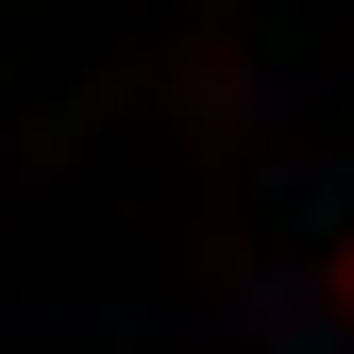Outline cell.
Listing matches in <instances>:
<instances>
[{
	"mask_svg": "<svg viewBox=\"0 0 354 354\" xmlns=\"http://www.w3.org/2000/svg\"><path fill=\"white\" fill-rule=\"evenodd\" d=\"M337 287H354V236H337Z\"/></svg>",
	"mask_w": 354,
	"mask_h": 354,
	"instance_id": "cell-1",
	"label": "cell"
}]
</instances>
